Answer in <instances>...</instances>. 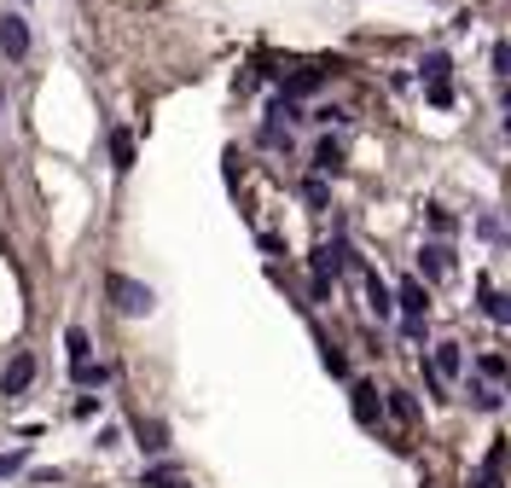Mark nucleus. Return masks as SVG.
<instances>
[{"mask_svg":"<svg viewBox=\"0 0 511 488\" xmlns=\"http://www.w3.org/2000/svg\"><path fill=\"white\" fill-rule=\"evenodd\" d=\"M105 296H110V308H117V314H128V320H140V314L157 308L151 286H140V279H128V274H105Z\"/></svg>","mask_w":511,"mask_h":488,"instance_id":"f257e3e1","label":"nucleus"},{"mask_svg":"<svg viewBox=\"0 0 511 488\" xmlns=\"http://www.w3.org/2000/svg\"><path fill=\"white\" fill-rule=\"evenodd\" d=\"M343 256H349L343 239H338V244H319L314 256H308V262H314V303H326V296H331V279L343 274Z\"/></svg>","mask_w":511,"mask_h":488,"instance_id":"f03ea898","label":"nucleus"},{"mask_svg":"<svg viewBox=\"0 0 511 488\" xmlns=\"http://www.w3.org/2000/svg\"><path fill=\"white\" fill-rule=\"evenodd\" d=\"M0 53H6L12 65L29 58V24L18 18V12H6V18H0Z\"/></svg>","mask_w":511,"mask_h":488,"instance_id":"7ed1b4c3","label":"nucleus"},{"mask_svg":"<svg viewBox=\"0 0 511 488\" xmlns=\"http://www.w3.org/2000/svg\"><path fill=\"white\" fill-rule=\"evenodd\" d=\"M29 378H36V355H12L6 372H0V389H6V396H24Z\"/></svg>","mask_w":511,"mask_h":488,"instance_id":"20e7f679","label":"nucleus"},{"mask_svg":"<svg viewBox=\"0 0 511 488\" xmlns=\"http://www.w3.org/2000/svg\"><path fill=\"white\" fill-rule=\"evenodd\" d=\"M395 303H402L407 320H424V314H430V296H424L419 279H402V286H395Z\"/></svg>","mask_w":511,"mask_h":488,"instance_id":"39448f33","label":"nucleus"},{"mask_svg":"<svg viewBox=\"0 0 511 488\" xmlns=\"http://www.w3.org/2000/svg\"><path fill=\"white\" fill-rule=\"evenodd\" d=\"M494 384H500V378H471V384H465V396H471V407H476V413H494V407H500V389H494Z\"/></svg>","mask_w":511,"mask_h":488,"instance_id":"423d86ee","label":"nucleus"},{"mask_svg":"<svg viewBox=\"0 0 511 488\" xmlns=\"http://www.w3.org/2000/svg\"><path fill=\"white\" fill-rule=\"evenodd\" d=\"M476 291H483V314H488V320H494V326H511V291H494L488 279H483Z\"/></svg>","mask_w":511,"mask_h":488,"instance_id":"0eeeda50","label":"nucleus"},{"mask_svg":"<svg viewBox=\"0 0 511 488\" xmlns=\"http://www.w3.org/2000/svg\"><path fill=\"white\" fill-rule=\"evenodd\" d=\"M366 296H372V314H378V320H390V314H395V308H402V303H395V291H390V286H383V279H378V274H366Z\"/></svg>","mask_w":511,"mask_h":488,"instance_id":"6e6552de","label":"nucleus"},{"mask_svg":"<svg viewBox=\"0 0 511 488\" xmlns=\"http://www.w3.org/2000/svg\"><path fill=\"white\" fill-rule=\"evenodd\" d=\"M436 378H465V349L459 343H436Z\"/></svg>","mask_w":511,"mask_h":488,"instance_id":"1a4fd4ad","label":"nucleus"},{"mask_svg":"<svg viewBox=\"0 0 511 488\" xmlns=\"http://www.w3.org/2000/svg\"><path fill=\"white\" fill-rule=\"evenodd\" d=\"M349 396H355V419H360V424H378L383 401H378V389H372V384H355V389H349Z\"/></svg>","mask_w":511,"mask_h":488,"instance_id":"9d476101","label":"nucleus"},{"mask_svg":"<svg viewBox=\"0 0 511 488\" xmlns=\"http://www.w3.org/2000/svg\"><path fill=\"white\" fill-rule=\"evenodd\" d=\"M419 256H424V274H430V279H442V274H447V267H454V250H447L442 239H436V244H424V250H419Z\"/></svg>","mask_w":511,"mask_h":488,"instance_id":"9b49d317","label":"nucleus"},{"mask_svg":"<svg viewBox=\"0 0 511 488\" xmlns=\"http://www.w3.org/2000/svg\"><path fill=\"white\" fill-rule=\"evenodd\" d=\"M314 169H319V175H338V169H343V146H338V140H319V146H314Z\"/></svg>","mask_w":511,"mask_h":488,"instance_id":"f8f14e48","label":"nucleus"},{"mask_svg":"<svg viewBox=\"0 0 511 488\" xmlns=\"http://www.w3.org/2000/svg\"><path fill=\"white\" fill-rule=\"evenodd\" d=\"M110 163L134 169V134H128V129H110Z\"/></svg>","mask_w":511,"mask_h":488,"instance_id":"ddd939ff","label":"nucleus"},{"mask_svg":"<svg viewBox=\"0 0 511 488\" xmlns=\"http://www.w3.org/2000/svg\"><path fill=\"white\" fill-rule=\"evenodd\" d=\"M319 82H326L319 70H297L291 82H285V93H291V99H308V93H319Z\"/></svg>","mask_w":511,"mask_h":488,"instance_id":"4468645a","label":"nucleus"},{"mask_svg":"<svg viewBox=\"0 0 511 488\" xmlns=\"http://www.w3.org/2000/svg\"><path fill=\"white\" fill-rule=\"evenodd\" d=\"M140 448H146V453H163V448H169V431H163V419L140 424Z\"/></svg>","mask_w":511,"mask_h":488,"instance_id":"2eb2a0df","label":"nucleus"},{"mask_svg":"<svg viewBox=\"0 0 511 488\" xmlns=\"http://www.w3.org/2000/svg\"><path fill=\"white\" fill-rule=\"evenodd\" d=\"M319 360H326V372H331V378H349V355L338 349V343L319 337Z\"/></svg>","mask_w":511,"mask_h":488,"instance_id":"dca6fc26","label":"nucleus"},{"mask_svg":"<svg viewBox=\"0 0 511 488\" xmlns=\"http://www.w3.org/2000/svg\"><path fill=\"white\" fill-rule=\"evenodd\" d=\"M70 372H76V384H88V389H93V384H99V389L110 384V367H93V360H76Z\"/></svg>","mask_w":511,"mask_h":488,"instance_id":"f3484780","label":"nucleus"},{"mask_svg":"<svg viewBox=\"0 0 511 488\" xmlns=\"http://www.w3.org/2000/svg\"><path fill=\"white\" fill-rule=\"evenodd\" d=\"M64 349H70V367H76V360H93V349H88V332H82V326H70V332H64Z\"/></svg>","mask_w":511,"mask_h":488,"instance_id":"a211bd4d","label":"nucleus"},{"mask_svg":"<svg viewBox=\"0 0 511 488\" xmlns=\"http://www.w3.org/2000/svg\"><path fill=\"white\" fill-rule=\"evenodd\" d=\"M390 413L402 419V424H412V419H419V401H412L407 389H390Z\"/></svg>","mask_w":511,"mask_h":488,"instance_id":"6ab92c4d","label":"nucleus"},{"mask_svg":"<svg viewBox=\"0 0 511 488\" xmlns=\"http://www.w3.org/2000/svg\"><path fill=\"white\" fill-rule=\"evenodd\" d=\"M424 99L436 105V111H447V105H454V82H424Z\"/></svg>","mask_w":511,"mask_h":488,"instance_id":"aec40b11","label":"nucleus"},{"mask_svg":"<svg viewBox=\"0 0 511 488\" xmlns=\"http://www.w3.org/2000/svg\"><path fill=\"white\" fill-rule=\"evenodd\" d=\"M447 70H454V65H447V53H430L424 58V82H447Z\"/></svg>","mask_w":511,"mask_h":488,"instance_id":"412c9836","label":"nucleus"},{"mask_svg":"<svg viewBox=\"0 0 511 488\" xmlns=\"http://www.w3.org/2000/svg\"><path fill=\"white\" fill-rule=\"evenodd\" d=\"M476 372H488V378H500V384H506V378H511V367H506V360H500V355H483V360H476Z\"/></svg>","mask_w":511,"mask_h":488,"instance_id":"4be33fe9","label":"nucleus"},{"mask_svg":"<svg viewBox=\"0 0 511 488\" xmlns=\"http://www.w3.org/2000/svg\"><path fill=\"white\" fill-rule=\"evenodd\" d=\"M302 198H308V210H319V203H326V181H319V175H314L308 186H302Z\"/></svg>","mask_w":511,"mask_h":488,"instance_id":"5701e85b","label":"nucleus"},{"mask_svg":"<svg viewBox=\"0 0 511 488\" xmlns=\"http://www.w3.org/2000/svg\"><path fill=\"white\" fill-rule=\"evenodd\" d=\"M24 460H29L24 448H18V453H0V477H12V471H24Z\"/></svg>","mask_w":511,"mask_h":488,"instance_id":"b1692460","label":"nucleus"},{"mask_svg":"<svg viewBox=\"0 0 511 488\" xmlns=\"http://www.w3.org/2000/svg\"><path fill=\"white\" fill-rule=\"evenodd\" d=\"M430 227H436V233H454V215H447L442 203H430Z\"/></svg>","mask_w":511,"mask_h":488,"instance_id":"393cba45","label":"nucleus"},{"mask_svg":"<svg viewBox=\"0 0 511 488\" xmlns=\"http://www.w3.org/2000/svg\"><path fill=\"white\" fill-rule=\"evenodd\" d=\"M476 233H483V239H494V244H500V239H506V227H500V222H494V215H483V222H476Z\"/></svg>","mask_w":511,"mask_h":488,"instance_id":"a878e982","label":"nucleus"},{"mask_svg":"<svg viewBox=\"0 0 511 488\" xmlns=\"http://www.w3.org/2000/svg\"><path fill=\"white\" fill-rule=\"evenodd\" d=\"M494 70H500V76H511V41H500V47H494Z\"/></svg>","mask_w":511,"mask_h":488,"instance_id":"bb28decb","label":"nucleus"},{"mask_svg":"<svg viewBox=\"0 0 511 488\" xmlns=\"http://www.w3.org/2000/svg\"><path fill=\"white\" fill-rule=\"evenodd\" d=\"M506 140H511V117H506Z\"/></svg>","mask_w":511,"mask_h":488,"instance_id":"cd10ccee","label":"nucleus"},{"mask_svg":"<svg viewBox=\"0 0 511 488\" xmlns=\"http://www.w3.org/2000/svg\"><path fill=\"white\" fill-rule=\"evenodd\" d=\"M0 105H6V93H0Z\"/></svg>","mask_w":511,"mask_h":488,"instance_id":"c85d7f7f","label":"nucleus"}]
</instances>
